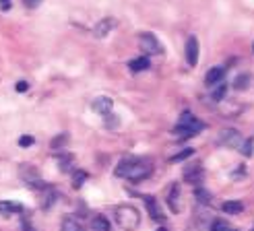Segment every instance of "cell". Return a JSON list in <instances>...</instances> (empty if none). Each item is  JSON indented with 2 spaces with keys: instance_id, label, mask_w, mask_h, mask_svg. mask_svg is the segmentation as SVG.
I'll return each mask as SVG.
<instances>
[{
  "instance_id": "cell-1",
  "label": "cell",
  "mask_w": 254,
  "mask_h": 231,
  "mask_svg": "<svg viewBox=\"0 0 254 231\" xmlns=\"http://www.w3.org/2000/svg\"><path fill=\"white\" fill-rule=\"evenodd\" d=\"M153 168L141 159H126L122 161L116 170H114V175L116 177H124V179H130V182H141V179L149 177Z\"/></svg>"
},
{
  "instance_id": "cell-2",
  "label": "cell",
  "mask_w": 254,
  "mask_h": 231,
  "mask_svg": "<svg viewBox=\"0 0 254 231\" xmlns=\"http://www.w3.org/2000/svg\"><path fill=\"white\" fill-rule=\"evenodd\" d=\"M114 219H116V225L122 229V231H134L138 225H141V215L134 207L130 204H122L114 211Z\"/></svg>"
},
{
  "instance_id": "cell-3",
  "label": "cell",
  "mask_w": 254,
  "mask_h": 231,
  "mask_svg": "<svg viewBox=\"0 0 254 231\" xmlns=\"http://www.w3.org/2000/svg\"><path fill=\"white\" fill-rule=\"evenodd\" d=\"M200 130H205V122H200L194 114L190 112H184L178 120V126H176V136L178 138H188V136H194L198 134Z\"/></svg>"
},
{
  "instance_id": "cell-4",
  "label": "cell",
  "mask_w": 254,
  "mask_h": 231,
  "mask_svg": "<svg viewBox=\"0 0 254 231\" xmlns=\"http://www.w3.org/2000/svg\"><path fill=\"white\" fill-rule=\"evenodd\" d=\"M138 48H141L145 54H151V56L163 52V46L159 44V40L153 33H141L138 35Z\"/></svg>"
},
{
  "instance_id": "cell-5",
  "label": "cell",
  "mask_w": 254,
  "mask_h": 231,
  "mask_svg": "<svg viewBox=\"0 0 254 231\" xmlns=\"http://www.w3.org/2000/svg\"><path fill=\"white\" fill-rule=\"evenodd\" d=\"M217 143L223 145V147H230V149H238L240 145L244 143V138L240 136L238 130H223L221 136L217 138Z\"/></svg>"
},
{
  "instance_id": "cell-6",
  "label": "cell",
  "mask_w": 254,
  "mask_h": 231,
  "mask_svg": "<svg viewBox=\"0 0 254 231\" xmlns=\"http://www.w3.org/2000/svg\"><path fill=\"white\" fill-rule=\"evenodd\" d=\"M184 54H186L188 66H196V62H198V42H196V37H188Z\"/></svg>"
},
{
  "instance_id": "cell-7",
  "label": "cell",
  "mask_w": 254,
  "mask_h": 231,
  "mask_svg": "<svg viewBox=\"0 0 254 231\" xmlns=\"http://www.w3.org/2000/svg\"><path fill=\"white\" fill-rule=\"evenodd\" d=\"M91 108H93V112L95 114H99V116H110L112 114V108H114V101L110 99V97H97V99H93V104H91Z\"/></svg>"
},
{
  "instance_id": "cell-8",
  "label": "cell",
  "mask_w": 254,
  "mask_h": 231,
  "mask_svg": "<svg viewBox=\"0 0 254 231\" xmlns=\"http://www.w3.org/2000/svg\"><path fill=\"white\" fill-rule=\"evenodd\" d=\"M202 175H205V172H202L200 165H186V170H184V182L188 184H198Z\"/></svg>"
},
{
  "instance_id": "cell-9",
  "label": "cell",
  "mask_w": 254,
  "mask_h": 231,
  "mask_svg": "<svg viewBox=\"0 0 254 231\" xmlns=\"http://www.w3.org/2000/svg\"><path fill=\"white\" fill-rule=\"evenodd\" d=\"M180 184H174L172 186V190H170V194H168V207L172 209V213L174 215H178L182 211V207H180Z\"/></svg>"
},
{
  "instance_id": "cell-10",
  "label": "cell",
  "mask_w": 254,
  "mask_h": 231,
  "mask_svg": "<svg viewBox=\"0 0 254 231\" xmlns=\"http://www.w3.org/2000/svg\"><path fill=\"white\" fill-rule=\"evenodd\" d=\"M223 76H225V66H213L207 76H205V85L207 87H213V85H217L223 81Z\"/></svg>"
},
{
  "instance_id": "cell-11",
  "label": "cell",
  "mask_w": 254,
  "mask_h": 231,
  "mask_svg": "<svg viewBox=\"0 0 254 231\" xmlns=\"http://www.w3.org/2000/svg\"><path fill=\"white\" fill-rule=\"evenodd\" d=\"M145 204H147V211L151 213V217H153L155 221H163V213L159 209V204L155 198H151V196H145Z\"/></svg>"
},
{
  "instance_id": "cell-12",
  "label": "cell",
  "mask_w": 254,
  "mask_h": 231,
  "mask_svg": "<svg viewBox=\"0 0 254 231\" xmlns=\"http://www.w3.org/2000/svg\"><path fill=\"white\" fill-rule=\"evenodd\" d=\"M21 211H23L21 204L10 202V200H0V215L8 217V215H17V213H21Z\"/></svg>"
},
{
  "instance_id": "cell-13",
  "label": "cell",
  "mask_w": 254,
  "mask_h": 231,
  "mask_svg": "<svg viewBox=\"0 0 254 231\" xmlns=\"http://www.w3.org/2000/svg\"><path fill=\"white\" fill-rule=\"evenodd\" d=\"M112 27H114V21L112 19H104L101 23H97V27L93 29V33H95V37H99V40H101V37H106L112 31Z\"/></svg>"
},
{
  "instance_id": "cell-14",
  "label": "cell",
  "mask_w": 254,
  "mask_h": 231,
  "mask_svg": "<svg viewBox=\"0 0 254 231\" xmlns=\"http://www.w3.org/2000/svg\"><path fill=\"white\" fill-rule=\"evenodd\" d=\"M151 66V62H149V58H136V60H130L128 62V68H130V72H143V70H147Z\"/></svg>"
},
{
  "instance_id": "cell-15",
  "label": "cell",
  "mask_w": 254,
  "mask_h": 231,
  "mask_svg": "<svg viewBox=\"0 0 254 231\" xmlns=\"http://www.w3.org/2000/svg\"><path fill=\"white\" fill-rule=\"evenodd\" d=\"M60 231H83L81 223L77 219H72V217H64L60 223Z\"/></svg>"
},
{
  "instance_id": "cell-16",
  "label": "cell",
  "mask_w": 254,
  "mask_h": 231,
  "mask_svg": "<svg viewBox=\"0 0 254 231\" xmlns=\"http://www.w3.org/2000/svg\"><path fill=\"white\" fill-rule=\"evenodd\" d=\"M223 213H227V215H238V213H242L244 211V204L242 202H234V200H230V202H223Z\"/></svg>"
},
{
  "instance_id": "cell-17",
  "label": "cell",
  "mask_w": 254,
  "mask_h": 231,
  "mask_svg": "<svg viewBox=\"0 0 254 231\" xmlns=\"http://www.w3.org/2000/svg\"><path fill=\"white\" fill-rule=\"evenodd\" d=\"M91 231H110V221L101 215L95 217V219L91 221Z\"/></svg>"
},
{
  "instance_id": "cell-18",
  "label": "cell",
  "mask_w": 254,
  "mask_h": 231,
  "mask_svg": "<svg viewBox=\"0 0 254 231\" xmlns=\"http://www.w3.org/2000/svg\"><path fill=\"white\" fill-rule=\"evenodd\" d=\"M248 83H250V74H240L238 79L234 81V89H238V91H244V89L248 87Z\"/></svg>"
},
{
  "instance_id": "cell-19",
  "label": "cell",
  "mask_w": 254,
  "mask_h": 231,
  "mask_svg": "<svg viewBox=\"0 0 254 231\" xmlns=\"http://www.w3.org/2000/svg\"><path fill=\"white\" fill-rule=\"evenodd\" d=\"M215 87V91H213V99L215 101H221L223 97H225V91H227V85L221 81V83H217V85H213Z\"/></svg>"
},
{
  "instance_id": "cell-20",
  "label": "cell",
  "mask_w": 254,
  "mask_h": 231,
  "mask_svg": "<svg viewBox=\"0 0 254 231\" xmlns=\"http://www.w3.org/2000/svg\"><path fill=\"white\" fill-rule=\"evenodd\" d=\"M211 231H238V229H234L230 223H225V221H213Z\"/></svg>"
},
{
  "instance_id": "cell-21",
  "label": "cell",
  "mask_w": 254,
  "mask_h": 231,
  "mask_svg": "<svg viewBox=\"0 0 254 231\" xmlns=\"http://www.w3.org/2000/svg\"><path fill=\"white\" fill-rule=\"evenodd\" d=\"M85 179H87V173H85V172H74V175H72V186H74V188H81Z\"/></svg>"
},
{
  "instance_id": "cell-22",
  "label": "cell",
  "mask_w": 254,
  "mask_h": 231,
  "mask_svg": "<svg viewBox=\"0 0 254 231\" xmlns=\"http://www.w3.org/2000/svg\"><path fill=\"white\" fill-rule=\"evenodd\" d=\"M196 200L202 202V204H207V202H209V192H207V190H202V188L196 190Z\"/></svg>"
},
{
  "instance_id": "cell-23",
  "label": "cell",
  "mask_w": 254,
  "mask_h": 231,
  "mask_svg": "<svg viewBox=\"0 0 254 231\" xmlns=\"http://www.w3.org/2000/svg\"><path fill=\"white\" fill-rule=\"evenodd\" d=\"M240 147H242V153H244L246 157H250L252 153H254V151H252V147H254V145H252V140H244V143L240 145Z\"/></svg>"
},
{
  "instance_id": "cell-24",
  "label": "cell",
  "mask_w": 254,
  "mask_h": 231,
  "mask_svg": "<svg viewBox=\"0 0 254 231\" xmlns=\"http://www.w3.org/2000/svg\"><path fill=\"white\" fill-rule=\"evenodd\" d=\"M42 4V0H23V6L25 8H37Z\"/></svg>"
},
{
  "instance_id": "cell-25",
  "label": "cell",
  "mask_w": 254,
  "mask_h": 231,
  "mask_svg": "<svg viewBox=\"0 0 254 231\" xmlns=\"http://www.w3.org/2000/svg\"><path fill=\"white\" fill-rule=\"evenodd\" d=\"M15 89H17L19 93H25V91H27V89H29V83H27V81H19V83L15 85Z\"/></svg>"
},
{
  "instance_id": "cell-26",
  "label": "cell",
  "mask_w": 254,
  "mask_h": 231,
  "mask_svg": "<svg viewBox=\"0 0 254 231\" xmlns=\"http://www.w3.org/2000/svg\"><path fill=\"white\" fill-rule=\"evenodd\" d=\"M33 143H35V140H33L31 136H21V140H19L21 147H29V145H33Z\"/></svg>"
},
{
  "instance_id": "cell-27",
  "label": "cell",
  "mask_w": 254,
  "mask_h": 231,
  "mask_svg": "<svg viewBox=\"0 0 254 231\" xmlns=\"http://www.w3.org/2000/svg\"><path fill=\"white\" fill-rule=\"evenodd\" d=\"M190 155H192V149H188V151L180 153V155H176V157H174V161H182V159H186V157H190Z\"/></svg>"
},
{
  "instance_id": "cell-28",
  "label": "cell",
  "mask_w": 254,
  "mask_h": 231,
  "mask_svg": "<svg viewBox=\"0 0 254 231\" xmlns=\"http://www.w3.org/2000/svg\"><path fill=\"white\" fill-rule=\"evenodd\" d=\"M10 8V0H0V10H8Z\"/></svg>"
},
{
  "instance_id": "cell-29",
  "label": "cell",
  "mask_w": 254,
  "mask_h": 231,
  "mask_svg": "<svg viewBox=\"0 0 254 231\" xmlns=\"http://www.w3.org/2000/svg\"><path fill=\"white\" fill-rule=\"evenodd\" d=\"M252 50H254V46H252Z\"/></svg>"
},
{
  "instance_id": "cell-30",
  "label": "cell",
  "mask_w": 254,
  "mask_h": 231,
  "mask_svg": "<svg viewBox=\"0 0 254 231\" xmlns=\"http://www.w3.org/2000/svg\"><path fill=\"white\" fill-rule=\"evenodd\" d=\"M252 231H254V229H252Z\"/></svg>"
}]
</instances>
